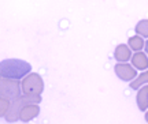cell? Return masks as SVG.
Here are the masks:
<instances>
[{"label":"cell","instance_id":"cell-1","mask_svg":"<svg viewBox=\"0 0 148 124\" xmlns=\"http://www.w3.org/2000/svg\"><path fill=\"white\" fill-rule=\"evenodd\" d=\"M30 71H32V66L19 59H7L0 63V77L22 79Z\"/></svg>","mask_w":148,"mask_h":124},{"label":"cell","instance_id":"cell-2","mask_svg":"<svg viewBox=\"0 0 148 124\" xmlns=\"http://www.w3.org/2000/svg\"><path fill=\"white\" fill-rule=\"evenodd\" d=\"M41 101V96H19L16 98L11 100L10 101V106H8V110L7 113L4 115L5 120L8 123H12V121H16L19 119V112L21 109L26 105V104H38Z\"/></svg>","mask_w":148,"mask_h":124},{"label":"cell","instance_id":"cell-3","mask_svg":"<svg viewBox=\"0 0 148 124\" xmlns=\"http://www.w3.org/2000/svg\"><path fill=\"white\" fill-rule=\"evenodd\" d=\"M21 90L25 96H41L44 90L42 78L38 74L29 73L23 77V81L21 82Z\"/></svg>","mask_w":148,"mask_h":124},{"label":"cell","instance_id":"cell-4","mask_svg":"<svg viewBox=\"0 0 148 124\" xmlns=\"http://www.w3.org/2000/svg\"><path fill=\"white\" fill-rule=\"evenodd\" d=\"M21 93V83L18 79L0 77V97H4L11 101V100L19 97Z\"/></svg>","mask_w":148,"mask_h":124},{"label":"cell","instance_id":"cell-5","mask_svg":"<svg viewBox=\"0 0 148 124\" xmlns=\"http://www.w3.org/2000/svg\"><path fill=\"white\" fill-rule=\"evenodd\" d=\"M114 70H115L116 77L119 79H122V81H132L137 75V71L134 70V67H132L130 64H126V63H118V64H115Z\"/></svg>","mask_w":148,"mask_h":124},{"label":"cell","instance_id":"cell-6","mask_svg":"<svg viewBox=\"0 0 148 124\" xmlns=\"http://www.w3.org/2000/svg\"><path fill=\"white\" fill-rule=\"evenodd\" d=\"M38 113H40V108L37 104H26L19 112V119L26 123V121H30L32 119L37 117Z\"/></svg>","mask_w":148,"mask_h":124},{"label":"cell","instance_id":"cell-7","mask_svg":"<svg viewBox=\"0 0 148 124\" xmlns=\"http://www.w3.org/2000/svg\"><path fill=\"white\" fill-rule=\"evenodd\" d=\"M114 57H115L116 62L125 63V62H127V60H130L132 51H130V48L127 47V45L119 44V45L115 48V51H114Z\"/></svg>","mask_w":148,"mask_h":124},{"label":"cell","instance_id":"cell-8","mask_svg":"<svg viewBox=\"0 0 148 124\" xmlns=\"http://www.w3.org/2000/svg\"><path fill=\"white\" fill-rule=\"evenodd\" d=\"M130 60H132L133 67L136 70H147L148 68V56L143 52L137 51L130 57Z\"/></svg>","mask_w":148,"mask_h":124},{"label":"cell","instance_id":"cell-9","mask_svg":"<svg viewBox=\"0 0 148 124\" xmlns=\"http://www.w3.org/2000/svg\"><path fill=\"white\" fill-rule=\"evenodd\" d=\"M136 101H137V106L141 112H145L148 109V86H144L137 91V97H136Z\"/></svg>","mask_w":148,"mask_h":124},{"label":"cell","instance_id":"cell-10","mask_svg":"<svg viewBox=\"0 0 148 124\" xmlns=\"http://www.w3.org/2000/svg\"><path fill=\"white\" fill-rule=\"evenodd\" d=\"M145 83H148V71H144L143 74H140L138 77L134 78V81L132 79L130 87H132L133 90H137V89H140V86H143Z\"/></svg>","mask_w":148,"mask_h":124},{"label":"cell","instance_id":"cell-11","mask_svg":"<svg viewBox=\"0 0 148 124\" xmlns=\"http://www.w3.org/2000/svg\"><path fill=\"white\" fill-rule=\"evenodd\" d=\"M129 48L133 51H141L144 48V40L141 36H134L129 38Z\"/></svg>","mask_w":148,"mask_h":124},{"label":"cell","instance_id":"cell-12","mask_svg":"<svg viewBox=\"0 0 148 124\" xmlns=\"http://www.w3.org/2000/svg\"><path fill=\"white\" fill-rule=\"evenodd\" d=\"M136 33L141 37H147L148 38V19L140 21L136 26Z\"/></svg>","mask_w":148,"mask_h":124},{"label":"cell","instance_id":"cell-13","mask_svg":"<svg viewBox=\"0 0 148 124\" xmlns=\"http://www.w3.org/2000/svg\"><path fill=\"white\" fill-rule=\"evenodd\" d=\"M10 106V100L4 98V97H0V117H3Z\"/></svg>","mask_w":148,"mask_h":124},{"label":"cell","instance_id":"cell-14","mask_svg":"<svg viewBox=\"0 0 148 124\" xmlns=\"http://www.w3.org/2000/svg\"><path fill=\"white\" fill-rule=\"evenodd\" d=\"M144 47H145V52L148 53V41H145V44H144Z\"/></svg>","mask_w":148,"mask_h":124},{"label":"cell","instance_id":"cell-15","mask_svg":"<svg viewBox=\"0 0 148 124\" xmlns=\"http://www.w3.org/2000/svg\"><path fill=\"white\" fill-rule=\"evenodd\" d=\"M145 121L148 123V110H147V113H145Z\"/></svg>","mask_w":148,"mask_h":124}]
</instances>
